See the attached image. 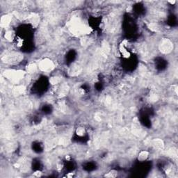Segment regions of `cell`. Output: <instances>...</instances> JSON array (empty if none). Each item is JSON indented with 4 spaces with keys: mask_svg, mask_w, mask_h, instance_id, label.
<instances>
[{
    "mask_svg": "<svg viewBox=\"0 0 178 178\" xmlns=\"http://www.w3.org/2000/svg\"><path fill=\"white\" fill-rule=\"evenodd\" d=\"M54 67V63L52 61L49 59H44L41 61V62L39 63L38 67L43 71H47L51 70Z\"/></svg>",
    "mask_w": 178,
    "mask_h": 178,
    "instance_id": "cell-1",
    "label": "cell"
},
{
    "mask_svg": "<svg viewBox=\"0 0 178 178\" xmlns=\"http://www.w3.org/2000/svg\"><path fill=\"white\" fill-rule=\"evenodd\" d=\"M11 22V17L9 15H5L1 18V25L2 27H8Z\"/></svg>",
    "mask_w": 178,
    "mask_h": 178,
    "instance_id": "cell-2",
    "label": "cell"
},
{
    "mask_svg": "<svg viewBox=\"0 0 178 178\" xmlns=\"http://www.w3.org/2000/svg\"><path fill=\"white\" fill-rule=\"evenodd\" d=\"M148 155H149V152L147 151H142L141 152L138 156V159L141 161H145V159H147L148 157Z\"/></svg>",
    "mask_w": 178,
    "mask_h": 178,
    "instance_id": "cell-3",
    "label": "cell"
},
{
    "mask_svg": "<svg viewBox=\"0 0 178 178\" xmlns=\"http://www.w3.org/2000/svg\"><path fill=\"white\" fill-rule=\"evenodd\" d=\"M37 70V65L35 63H31L27 66V72L29 73H34Z\"/></svg>",
    "mask_w": 178,
    "mask_h": 178,
    "instance_id": "cell-4",
    "label": "cell"
},
{
    "mask_svg": "<svg viewBox=\"0 0 178 178\" xmlns=\"http://www.w3.org/2000/svg\"><path fill=\"white\" fill-rule=\"evenodd\" d=\"M4 37H5V38L6 39L7 41H11L14 38V35H13V34L12 31H6V32L5 33Z\"/></svg>",
    "mask_w": 178,
    "mask_h": 178,
    "instance_id": "cell-5",
    "label": "cell"
},
{
    "mask_svg": "<svg viewBox=\"0 0 178 178\" xmlns=\"http://www.w3.org/2000/svg\"><path fill=\"white\" fill-rule=\"evenodd\" d=\"M50 82L52 83V84H57L60 82V78L58 77H52L50 80Z\"/></svg>",
    "mask_w": 178,
    "mask_h": 178,
    "instance_id": "cell-6",
    "label": "cell"
}]
</instances>
